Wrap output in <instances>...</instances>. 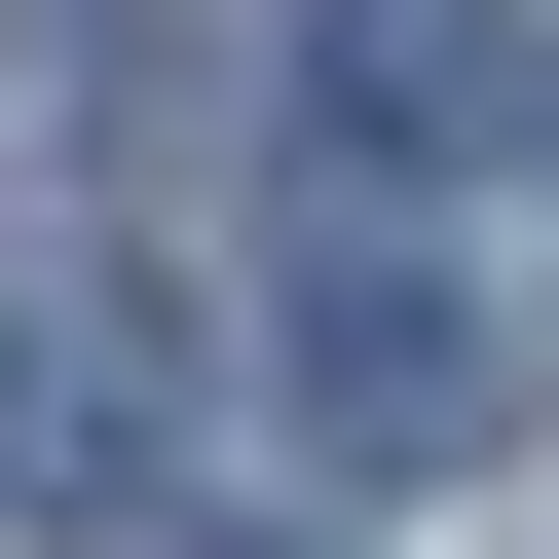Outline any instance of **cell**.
Segmentation results:
<instances>
[{
    "instance_id": "obj_1",
    "label": "cell",
    "mask_w": 559,
    "mask_h": 559,
    "mask_svg": "<svg viewBox=\"0 0 559 559\" xmlns=\"http://www.w3.org/2000/svg\"><path fill=\"white\" fill-rule=\"evenodd\" d=\"M299 448H336V485H448V448H485V299H448L411 224L299 261Z\"/></svg>"
},
{
    "instance_id": "obj_2",
    "label": "cell",
    "mask_w": 559,
    "mask_h": 559,
    "mask_svg": "<svg viewBox=\"0 0 559 559\" xmlns=\"http://www.w3.org/2000/svg\"><path fill=\"white\" fill-rule=\"evenodd\" d=\"M150 448H187V373H150V299H0V522H150Z\"/></svg>"
},
{
    "instance_id": "obj_3",
    "label": "cell",
    "mask_w": 559,
    "mask_h": 559,
    "mask_svg": "<svg viewBox=\"0 0 559 559\" xmlns=\"http://www.w3.org/2000/svg\"><path fill=\"white\" fill-rule=\"evenodd\" d=\"M485 112H522V0H299V150H336V187L485 150Z\"/></svg>"
},
{
    "instance_id": "obj_4",
    "label": "cell",
    "mask_w": 559,
    "mask_h": 559,
    "mask_svg": "<svg viewBox=\"0 0 559 559\" xmlns=\"http://www.w3.org/2000/svg\"><path fill=\"white\" fill-rule=\"evenodd\" d=\"M336 559H373V522H336Z\"/></svg>"
}]
</instances>
